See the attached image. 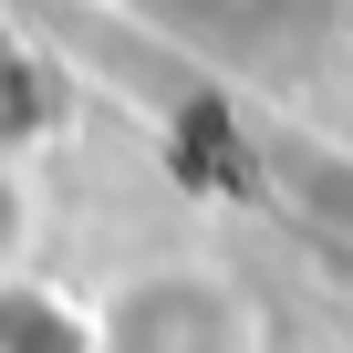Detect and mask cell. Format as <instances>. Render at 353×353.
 Instances as JSON below:
<instances>
[{
  "label": "cell",
  "instance_id": "2",
  "mask_svg": "<svg viewBox=\"0 0 353 353\" xmlns=\"http://www.w3.org/2000/svg\"><path fill=\"white\" fill-rule=\"evenodd\" d=\"M32 250H42V176L21 166L11 135H0V281H21Z\"/></svg>",
  "mask_w": 353,
  "mask_h": 353
},
{
  "label": "cell",
  "instance_id": "1",
  "mask_svg": "<svg viewBox=\"0 0 353 353\" xmlns=\"http://www.w3.org/2000/svg\"><path fill=\"white\" fill-rule=\"evenodd\" d=\"M83 353H260V312L229 270L145 260L83 312Z\"/></svg>",
  "mask_w": 353,
  "mask_h": 353
}]
</instances>
